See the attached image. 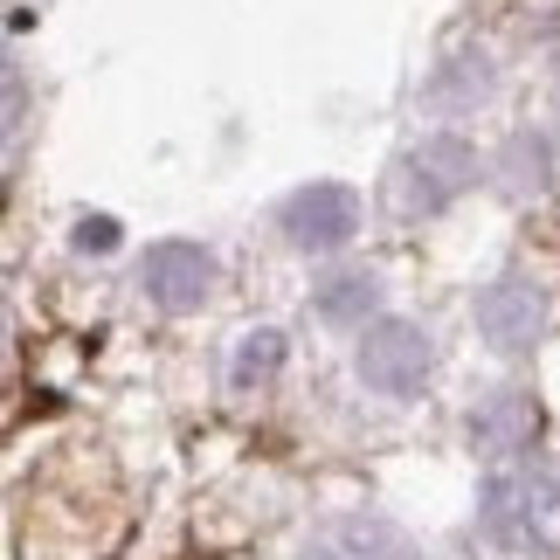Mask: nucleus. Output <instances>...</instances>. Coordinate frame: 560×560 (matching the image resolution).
<instances>
[{"label": "nucleus", "instance_id": "f257e3e1", "mask_svg": "<svg viewBox=\"0 0 560 560\" xmlns=\"http://www.w3.org/2000/svg\"><path fill=\"white\" fill-rule=\"evenodd\" d=\"M560 512V470H520L491 485V533L505 547H533Z\"/></svg>", "mask_w": 560, "mask_h": 560}, {"label": "nucleus", "instance_id": "f03ea898", "mask_svg": "<svg viewBox=\"0 0 560 560\" xmlns=\"http://www.w3.org/2000/svg\"><path fill=\"white\" fill-rule=\"evenodd\" d=\"M360 368H368L381 387H408L422 368H429V347L408 326H381L374 339H368V360H360Z\"/></svg>", "mask_w": 560, "mask_h": 560}, {"label": "nucleus", "instance_id": "7ed1b4c3", "mask_svg": "<svg viewBox=\"0 0 560 560\" xmlns=\"http://www.w3.org/2000/svg\"><path fill=\"white\" fill-rule=\"evenodd\" d=\"M312 560H416L387 526H368V520H347V526H332L326 540L312 547Z\"/></svg>", "mask_w": 560, "mask_h": 560}, {"label": "nucleus", "instance_id": "20e7f679", "mask_svg": "<svg viewBox=\"0 0 560 560\" xmlns=\"http://www.w3.org/2000/svg\"><path fill=\"white\" fill-rule=\"evenodd\" d=\"M145 284H153L160 305H194V298L208 291V256L201 249H166V256H153Z\"/></svg>", "mask_w": 560, "mask_h": 560}, {"label": "nucleus", "instance_id": "39448f33", "mask_svg": "<svg viewBox=\"0 0 560 560\" xmlns=\"http://www.w3.org/2000/svg\"><path fill=\"white\" fill-rule=\"evenodd\" d=\"M277 360H284V339L277 332H256V339H243V360H235V381H264Z\"/></svg>", "mask_w": 560, "mask_h": 560}]
</instances>
